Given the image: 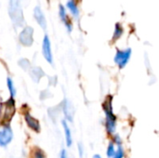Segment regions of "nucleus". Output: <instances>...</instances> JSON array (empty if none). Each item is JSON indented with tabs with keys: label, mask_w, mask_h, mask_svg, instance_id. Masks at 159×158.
Wrapping results in <instances>:
<instances>
[{
	"label": "nucleus",
	"mask_w": 159,
	"mask_h": 158,
	"mask_svg": "<svg viewBox=\"0 0 159 158\" xmlns=\"http://www.w3.org/2000/svg\"><path fill=\"white\" fill-rule=\"evenodd\" d=\"M113 96L108 95L105 97L102 108L104 114V128L106 133L111 137L116 133V127H117V117L114 112V105H113Z\"/></svg>",
	"instance_id": "1"
},
{
	"label": "nucleus",
	"mask_w": 159,
	"mask_h": 158,
	"mask_svg": "<svg viewBox=\"0 0 159 158\" xmlns=\"http://www.w3.org/2000/svg\"><path fill=\"white\" fill-rule=\"evenodd\" d=\"M15 115V100L9 98L7 102L0 105V120L5 124H8Z\"/></svg>",
	"instance_id": "2"
},
{
	"label": "nucleus",
	"mask_w": 159,
	"mask_h": 158,
	"mask_svg": "<svg viewBox=\"0 0 159 158\" xmlns=\"http://www.w3.org/2000/svg\"><path fill=\"white\" fill-rule=\"evenodd\" d=\"M9 16L16 26H22L24 23L22 9L20 6L19 0H10L9 7H8Z\"/></svg>",
	"instance_id": "3"
},
{
	"label": "nucleus",
	"mask_w": 159,
	"mask_h": 158,
	"mask_svg": "<svg viewBox=\"0 0 159 158\" xmlns=\"http://www.w3.org/2000/svg\"><path fill=\"white\" fill-rule=\"evenodd\" d=\"M132 50L130 47L125 49H116L114 57V62L119 69H124L130 61Z\"/></svg>",
	"instance_id": "4"
},
{
	"label": "nucleus",
	"mask_w": 159,
	"mask_h": 158,
	"mask_svg": "<svg viewBox=\"0 0 159 158\" xmlns=\"http://www.w3.org/2000/svg\"><path fill=\"white\" fill-rule=\"evenodd\" d=\"M19 41L24 47H31L34 43V28L25 26L19 34Z\"/></svg>",
	"instance_id": "5"
},
{
	"label": "nucleus",
	"mask_w": 159,
	"mask_h": 158,
	"mask_svg": "<svg viewBox=\"0 0 159 158\" xmlns=\"http://www.w3.org/2000/svg\"><path fill=\"white\" fill-rule=\"evenodd\" d=\"M13 131L8 124L0 129V147H7L13 140Z\"/></svg>",
	"instance_id": "6"
},
{
	"label": "nucleus",
	"mask_w": 159,
	"mask_h": 158,
	"mask_svg": "<svg viewBox=\"0 0 159 158\" xmlns=\"http://www.w3.org/2000/svg\"><path fill=\"white\" fill-rule=\"evenodd\" d=\"M42 54L47 62L49 64H53V54L51 49V43L49 40V37L48 35H45L42 41Z\"/></svg>",
	"instance_id": "7"
},
{
	"label": "nucleus",
	"mask_w": 159,
	"mask_h": 158,
	"mask_svg": "<svg viewBox=\"0 0 159 158\" xmlns=\"http://www.w3.org/2000/svg\"><path fill=\"white\" fill-rule=\"evenodd\" d=\"M24 120H25V123H26L27 127L31 130H33V131H34L36 133H39L40 132L41 126H40L39 121L35 117H34L29 112H26L24 114Z\"/></svg>",
	"instance_id": "8"
},
{
	"label": "nucleus",
	"mask_w": 159,
	"mask_h": 158,
	"mask_svg": "<svg viewBox=\"0 0 159 158\" xmlns=\"http://www.w3.org/2000/svg\"><path fill=\"white\" fill-rule=\"evenodd\" d=\"M59 16H60L61 21L63 22L65 28L67 29V31L69 33H71L72 30H73V24H72V21H71V20L69 19V17H68V15L66 13L65 7L62 5L59 6Z\"/></svg>",
	"instance_id": "9"
},
{
	"label": "nucleus",
	"mask_w": 159,
	"mask_h": 158,
	"mask_svg": "<svg viewBox=\"0 0 159 158\" xmlns=\"http://www.w3.org/2000/svg\"><path fill=\"white\" fill-rule=\"evenodd\" d=\"M61 126H62L63 132H64V139H65L66 146L71 147L73 145V135H72V130H71V128L69 126L68 121L63 119L61 121Z\"/></svg>",
	"instance_id": "10"
},
{
	"label": "nucleus",
	"mask_w": 159,
	"mask_h": 158,
	"mask_svg": "<svg viewBox=\"0 0 159 158\" xmlns=\"http://www.w3.org/2000/svg\"><path fill=\"white\" fill-rule=\"evenodd\" d=\"M34 17L36 22L39 24V26L45 30L47 28V20H46V17H45L42 9L40 8V7H35L34 8Z\"/></svg>",
	"instance_id": "11"
},
{
	"label": "nucleus",
	"mask_w": 159,
	"mask_h": 158,
	"mask_svg": "<svg viewBox=\"0 0 159 158\" xmlns=\"http://www.w3.org/2000/svg\"><path fill=\"white\" fill-rule=\"evenodd\" d=\"M62 113L65 116V120L68 122H72L73 121V115H74V110L72 107V104L70 103L69 101L65 100L62 102Z\"/></svg>",
	"instance_id": "12"
},
{
	"label": "nucleus",
	"mask_w": 159,
	"mask_h": 158,
	"mask_svg": "<svg viewBox=\"0 0 159 158\" xmlns=\"http://www.w3.org/2000/svg\"><path fill=\"white\" fill-rule=\"evenodd\" d=\"M66 7L70 10L71 14L75 18H78V16H79V9H78V7H77V4H76L75 0H68L67 3H66Z\"/></svg>",
	"instance_id": "13"
},
{
	"label": "nucleus",
	"mask_w": 159,
	"mask_h": 158,
	"mask_svg": "<svg viewBox=\"0 0 159 158\" xmlns=\"http://www.w3.org/2000/svg\"><path fill=\"white\" fill-rule=\"evenodd\" d=\"M124 34V28L123 25L120 22H116L115 24V30H114V34H113V41H116L118 40Z\"/></svg>",
	"instance_id": "14"
},
{
	"label": "nucleus",
	"mask_w": 159,
	"mask_h": 158,
	"mask_svg": "<svg viewBox=\"0 0 159 158\" xmlns=\"http://www.w3.org/2000/svg\"><path fill=\"white\" fill-rule=\"evenodd\" d=\"M44 74H45L44 72H43L42 69L39 68V67H34V68L31 71V76H32V78H33L34 81H36V82H38V81L43 77Z\"/></svg>",
	"instance_id": "15"
},
{
	"label": "nucleus",
	"mask_w": 159,
	"mask_h": 158,
	"mask_svg": "<svg viewBox=\"0 0 159 158\" xmlns=\"http://www.w3.org/2000/svg\"><path fill=\"white\" fill-rule=\"evenodd\" d=\"M7 88H8L10 98L14 99L15 96H16V88H15V85H14L13 80H12L10 77H7Z\"/></svg>",
	"instance_id": "16"
},
{
	"label": "nucleus",
	"mask_w": 159,
	"mask_h": 158,
	"mask_svg": "<svg viewBox=\"0 0 159 158\" xmlns=\"http://www.w3.org/2000/svg\"><path fill=\"white\" fill-rule=\"evenodd\" d=\"M116 152V146L112 142H110L106 147V151H105V155H106V157L107 158H113Z\"/></svg>",
	"instance_id": "17"
},
{
	"label": "nucleus",
	"mask_w": 159,
	"mask_h": 158,
	"mask_svg": "<svg viewBox=\"0 0 159 158\" xmlns=\"http://www.w3.org/2000/svg\"><path fill=\"white\" fill-rule=\"evenodd\" d=\"M110 142H112L116 147L123 146V140H122L121 136L119 134H117V133H116L113 136H111V141Z\"/></svg>",
	"instance_id": "18"
},
{
	"label": "nucleus",
	"mask_w": 159,
	"mask_h": 158,
	"mask_svg": "<svg viewBox=\"0 0 159 158\" xmlns=\"http://www.w3.org/2000/svg\"><path fill=\"white\" fill-rule=\"evenodd\" d=\"M125 156H126V151L124 146L116 147V152L113 158H125Z\"/></svg>",
	"instance_id": "19"
},
{
	"label": "nucleus",
	"mask_w": 159,
	"mask_h": 158,
	"mask_svg": "<svg viewBox=\"0 0 159 158\" xmlns=\"http://www.w3.org/2000/svg\"><path fill=\"white\" fill-rule=\"evenodd\" d=\"M33 156H34V158H46V154L44 153V151L42 149L36 148L34 151Z\"/></svg>",
	"instance_id": "20"
},
{
	"label": "nucleus",
	"mask_w": 159,
	"mask_h": 158,
	"mask_svg": "<svg viewBox=\"0 0 159 158\" xmlns=\"http://www.w3.org/2000/svg\"><path fill=\"white\" fill-rule=\"evenodd\" d=\"M77 152H78L79 157L83 158L84 155H85V148H84V146H83L81 143H79V144L77 145Z\"/></svg>",
	"instance_id": "21"
},
{
	"label": "nucleus",
	"mask_w": 159,
	"mask_h": 158,
	"mask_svg": "<svg viewBox=\"0 0 159 158\" xmlns=\"http://www.w3.org/2000/svg\"><path fill=\"white\" fill-rule=\"evenodd\" d=\"M60 158H68V155H67L66 150L62 149V150L60 152Z\"/></svg>",
	"instance_id": "22"
},
{
	"label": "nucleus",
	"mask_w": 159,
	"mask_h": 158,
	"mask_svg": "<svg viewBox=\"0 0 159 158\" xmlns=\"http://www.w3.org/2000/svg\"><path fill=\"white\" fill-rule=\"evenodd\" d=\"M92 158H103L101 155H99V154H95L93 156H92Z\"/></svg>",
	"instance_id": "23"
}]
</instances>
